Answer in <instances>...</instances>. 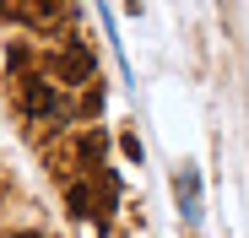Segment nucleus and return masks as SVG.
I'll return each mask as SVG.
<instances>
[{
	"label": "nucleus",
	"instance_id": "nucleus-1",
	"mask_svg": "<svg viewBox=\"0 0 249 238\" xmlns=\"http://www.w3.org/2000/svg\"><path fill=\"white\" fill-rule=\"evenodd\" d=\"M54 70H60L65 87H87V82H98V76H92V54L81 49V44H71V49L54 60Z\"/></svg>",
	"mask_w": 249,
	"mask_h": 238
},
{
	"label": "nucleus",
	"instance_id": "nucleus-2",
	"mask_svg": "<svg viewBox=\"0 0 249 238\" xmlns=\"http://www.w3.org/2000/svg\"><path fill=\"white\" fill-rule=\"evenodd\" d=\"M22 108H27L33 119H44V114L60 108V98H54V87L44 82V76H22Z\"/></svg>",
	"mask_w": 249,
	"mask_h": 238
},
{
	"label": "nucleus",
	"instance_id": "nucleus-3",
	"mask_svg": "<svg viewBox=\"0 0 249 238\" xmlns=\"http://www.w3.org/2000/svg\"><path fill=\"white\" fill-rule=\"evenodd\" d=\"M174 195H179V211H184V222H200V173H195V168H179Z\"/></svg>",
	"mask_w": 249,
	"mask_h": 238
},
{
	"label": "nucleus",
	"instance_id": "nucleus-4",
	"mask_svg": "<svg viewBox=\"0 0 249 238\" xmlns=\"http://www.w3.org/2000/svg\"><path fill=\"white\" fill-rule=\"evenodd\" d=\"M65 206H71V217H92V195H87V184H71V189H65Z\"/></svg>",
	"mask_w": 249,
	"mask_h": 238
},
{
	"label": "nucleus",
	"instance_id": "nucleus-5",
	"mask_svg": "<svg viewBox=\"0 0 249 238\" xmlns=\"http://www.w3.org/2000/svg\"><path fill=\"white\" fill-rule=\"evenodd\" d=\"M119 152H124V163H136V168H141V141H136V130H124V136H119Z\"/></svg>",
	"mask_w": 249,
	"mask_h": 238
},
{
	"label": "nucleus",
	"instance_id": "nucleus-6",
	"mask_svg": "<svg viewBox=\"0 0 249 238\" xmlns=\"http://www.w3.org/2000/svg\"><path fill=\"white\" fill-rule=\"evenodd\" d=\"M6 65H11V70H27V49L11 44V49H6Z\"/></svg>",
	"mask_w": 249,
	"mask_h": 238
},
{
	"label": "nucleus",
	"instance_id": "nucleus-7",
	"mask_svg": "<svg viewBox=\"0 0 249 238\" xmlns=\"http://www.w3.org/2000/svg\"><path fill=\"white\" fill-rule=\"evenodd\" d=\"M6 238H44V233H33V227H27V233H6Z\"/></svg>",
	"mask_w": 249,
	"mask_h": 238
}]
</instances>
